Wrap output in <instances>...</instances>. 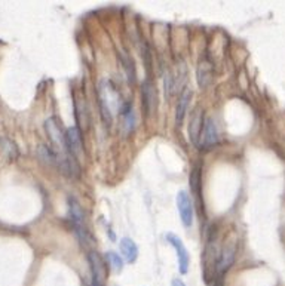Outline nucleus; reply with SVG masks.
Returning a JSON list of instances; mask_svg holds the SVG:
<instances>
[{
  "label": "nucleus",
  "mask_w": 285,
  "mask_h": 286,
  "mask_svg": "<svg viewBox=\"0 0 285 286\" xmlns=\"http://www.w3.org/2000/svg\"><path fill=\"white\" fill-rule=\"evenodd\" d=\"M98 95H100V107L101 115L106 122H112L113 112H122V104L119 101V94L113 88V85L109 80H101L98 86Z\"/></svg>",
  "instance_id": "nucleus-1"
},
{
  "label": "nucleus",
  "mask_w": 285,
  "mask_h": 286,
  "mask_svg": "<svg viewBox=\"0 0 285 286\" xmlns=\"http://www.w3.org/2000/svg\"><path fill=\"white\" fill-rule=\"evenodd\" d=\"M45 129H46V132H48V136L51 138V142L55 146V149H57V157L58 159H64V157H67V156H70V153L67 150V142H66V134H62V131H61V128H59V125H58V122L54 119V117H51V119H48L46 122H45Z\"/></svg>",
  "instance_id": "nucleus-2"
},
{
  "label": "nucleus",
  "mask_w": 285,
  "mask_h": 286,
  "mask_svg": "<svg viewBox=\"0 0 285 286\" xmlns=\"http://www.w3.org/2000/svg\"><path fill=\"white\" fill-rule=\"evenodd\" d=\"M69 209H70V218H72L73 227L76 230L79 239L82 242H88L89 237H88V231L85 227V215H83V210H82L76 199L69 200Z\"/></svg>",
  "instance_id": "nucleus-3"
},
{
  "label": "nucleus",
  "mask_w": 285,
  "mask_h": 286,
  "mask_svg": "<svg viewBox=\"0 0 285 286\" xmlns=\"http://www.w3.org/2000/svg\"><path fill=\"white\" fill-rule=\"evenodd\" d=\"M165 239H167V242L174 246L175 249V252H177V258H178V270H180V273L181 274H186L187 271H189V252H187V249L184 246V243H183V240L178 237V236H175L174 233H168L167 236H165Z\"/></svg>",
  "instance_id": "nucleus-4"
},
{
  "label": "nucleus",
  "mask_w": 285,
  "mask_h": 286,
  "mask_svg": "<svg viewBox=\"0 0 285 286\" xmlns=\"http://www.w3.org/2000/svg\"><path fill=\"white\" fill-rule=\"evenodd\" d=\"M177 209L184 227H190L193 224V205L186 191H180L177 194Z\"/></svg>",
  "instance_id": "nucleus-5"
},
{
  "label": "nucleus",
  "mask_w": 285,
  "mask_h": 286,
  "mask_svg": "<svg viewBox=\"0 0 285 286\" xmlns=\"http://www.w3.org/2000/svg\"><path fill=\"white\" fill-rule=\"evenodd\" d=\"M89 263H91V270H92V286H103L106 280V264L103 261V258L92 251L89 252Z\"/></svg>",
  "instance_id": "nucleus-6"
},
{
  "label": "nucleus",
  "mask_w": 285,
  "mask_h": 286,
  "mask_svg": "<svg viewBox=\"0 0 285 286\" xmlns=\"http://www.w3.org/2000/svg\"><path fill=\"white\" fill-rule=\"evenodd\" d=\"M66 142H67V150L69 153L79 160L83 156V146H82V138L80 131L77 128H69L66 132Z\"/></svg>",
  "instance_id": "nucleus-7"
},
{
  "label": "nucleus",
  "mask_w": 285,
  "mask_h": 286,
  "mask_svg": "<svg viewBox=\"0 0 285 286\" xmlns=\"http://www.w3.org/2000/svg\"><path fill=\"white\" fill-rule=\"evenodd\" d=\"M202 135V110L196 109L190 117L189 125V138L190 141L196 146L199 144V136Z\"/></svg>",
  "instance_id": "nucleus-8"
},
{
  "label": "nucleus",
  "mask_w": 285,
  "mask_h": 286,
  "mask_svg": "<svg viewBox=\"0 0 285 286\" xmlns=\"http://www.w3.org/2000/svg\"><path fill=\"white\" fill-rule=\"evenodd\" d=\"M204 147H214L218 142V132L217 126L212 119H207L205 126H204V134H202Z\"/></svg>",
  "instance_id": "nucleus-9"
},
{
  "label": "nucleus",
  "mask_w": 285,
  "mask_h": 286,
  "mask_svg": "<svg viewBox=\"0 0 285 286\" xmlns=\"http://www.w3.org/2000/svg\"><path fill=\"white\" fill-rule=\"evenodd\" d=\"M235 251H236V245L235 243H230L228 246H225L220 258H218V271L220 273H225L226 270H229V267L233 264V260H235Z\"/></svg>",
  "instance_id": "nucleus-10"
},
{
  "label": "nucleus",
  "mask_w": 285,
  "mask_h": 286,
  "mask_svg": "<svg viewBox=\"0 0 285 286\" xmlns=\"http://www.w3.org/2000/svg\"><path fill=\"white\" fill-rule=\"evenodd\" d=\"M119 246H120V251H122V254H123V257H125V260H126L128 263H134V261L137 260V257H138V248H137V245H135V242H134L133 239L123 237V239L120 240Z\"/></svg>",
  "instance_id": "nucleus-11"
},
{
  "label": "nucleus",
  "mask_w": 285,
  "mask_h": 286,
  "mask_svg": "<svg viewBox=\"0 0 285 286\" xmlns=\"http://www.w3.org/2000/svg\"><path fill=\"white\" fill-rule=\"evenodd\" d=\"M190 95H192V91H190V89H186V91L181 94L180 99H178V104H177V113H175V122H177L178 126L181 125V122H183V119H184L186 110H187V105H189Z\"/></svg>",
  "instance_id": "nucleus-12"
},
{
  "label": "nucleus",
  "mask_w": 285,
  "mask_h": 286,
  "mask_svg": "<svg viewBox=\"0 0 285 286\" xmlns=\"http://www.w3.org/2000/svg\"><path fill=\"white\" fill-rule=\"evenodd\" d=\"M143 98H144L146 110L150 115L153 109H154V104H156V91H154V88H153L150 82H146L144 86H143Z\"/></svg>",
  "instance_id": "nucleus-13"
},
{
  "label": "nucleus",
  "mask_w": 285,
  "mask_h": 286,
  "mask_svg": "<svg viewBox=\"0 0 285 286\" xmlns=\"http://www.w3.org/2000/svg\"><path fill=\"white\" fill-rule=\"evenodd\" d=\"M38 154L39 159H40L42 162H45L46 165H51V166H57L58 165L57 153L54 152V150H51L49 147L40 146L38 149Z\"/></svg>",
  "instance_id": "nucleus-14"
},
{
  "label": "nucleus",
  "mask_w": 285,
  "mask_h": 286,
  "mask_svg": "<svg viewBox=\"0 0 285 286\" xmlns=\"http://www.w3.org/2000/svg\"><path fill=\"white\" fill-rule=\"evenodd\" d=\"M106 260H107L109 267L113 270V273H120V271L123 270V261H122V258H120L116 252H113V251H110V252L106 254Z\"/></svg>",
  "instance_id": "nucleus-15"
},
{
  "label": "nucleus",
  "mask_w": 285,
  "mask_h": 286,
  "mask_svg": "<svg viewBox=\"0 0 285 286\" xmlns=\"http://www.w3.org/2000/svg\"><path fill=\"white\" fill-rule=\"evenodd\" d=\"M76 117H77L79 125H80L83 129H86V128H88V123H89V117H88V113H86L85 102H83V104H80L77 98H76Z\"/></svg>",
  "instance_id": "nucleus-16"
},
{
  "label": "nucleus",
  "mask_w": 285,
  "mask_h": 286,
  "mask_svg": "<svg viewBox=\"0 0 285 286\" xmlns=\"http://www.w3.org/2000/svg\"><path fill=\"white\" fill-rule=\"evenodd\" d=\"M171 285L172 286H186V283H184V282H183L181 279H174Z\"/></svg>",
  "instance_id": "nucleus-17"
}]
</instances>
